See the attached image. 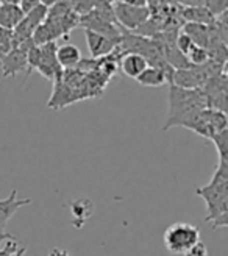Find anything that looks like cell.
<instances>
[{"instance_id": "1", "label": "cell", "mask_w": 228, "mask_h": 256, "mask_svg": "<svg viewBox=\"0 0 228 256\" xmlns=\"http://www.w3.org/2000/svg\"><path fill=\"white\" fill-rule=\"evenodd\" d=\"M196 194L206 203V222L216 228L228 226V161L219 160L211 182L196 188Z\"/></svg>"}, {"instance_id": "2", "label": "cell", "mask_w": 228, "mask_h": 256, "mask_svg": "<svg viewBox=\"0 0 228 256\" xmlns=\"http://www.w3.org/2000/svg\"><path fill=\"white\" fill-rule=\"evenodd\" d=\"M205 108H208V104L202 89H182L169 84V112L162 132L178 126L191 112Z\"/></svg>"}, {"instance_id": "3", "label": "cell", "mask_w": 228, "mask_h": 256, "mask_svg": "<svg viewBox=\"0 0 228 256\" xmlns=\"http://www.w3.org/2000/svg\"><path fill=\"white\" fill-rule=\"evenodd\" d=\"M164 247L170 254H184L189 248L200 242V230L196 225L176 222L164 232Z\"/></svg>"}, {"instance_id": "4", "label": "cell", "mask_w": 228, "mask_h": 256, "mask_svg": "<svg viewBox=\"0 0 228 256\" xmlns=\"http://www.w3.org/2000/svg\"><path fill=\"white\" fill-rule=\"evenodd\" d=\"M112 11L118 25H120L122 30L125 32H136L150 18L148 8H133L128 5H124L122 2L114 4Z\"/></svg>"}, {"instance_id": "5", "label": "cell", "mask_w": 228, "mask_h": 256, "mask_svg": "<svg viewBox=\"0 0 228 256\" xmlns=\"http://www.w3.org/2000/svg\"><path fill=\"white\" fill-rule=\"evenodd\" d=\"M33 41L27 40L20 42L18 47H14L8 52L5 56L0 58L2 62V76L8 78V76H16L19 72H27V52L33 47Z\"/></svg>"}, {"instance_id": "6", "label": "cell", "mask_w": 228, "mask_h": 256, "mask_svg": "<svg viewBox=\"0 0 228 256\" xmlns=\"http://www.w3.org/2000/svg\"><path fill=\"white\" fill-rule=\"evenodd\" d=\"M41 55H40V62H38L36 70L40 72L44 78L48 82L56 83L62 78V70L61 66L56 61V42H48L40 47Z\"/></svg>"}, {"instance_id": "7", "label": "cell", "mask_w": 228, "mask_h": 256, "mask_svg": "<svg viewBox=\"0 0 228 256\" xmlns=\"http://www.w3.org/2000/svg\"><path fill=\"white\" fill-rule=\"evenodd\" d=\"M84 40L88 44V50H90V54L94 60L110 55L111 52H114V48L119 46L116 41H112L110 38L100 33H96V32H91V30H84Z\"/></svg>"}, {"instance_id": "8", "label": "cell", "mask_w": 228, "mask_h": 256, "mask_svg": "<svg viewBox=\"0 0 228 256\" xmlns=\"http://www.w3.org/2000/svg\"><path fill=\"white\" fill-rule=\"evenodd\" d=\"M178 126H184V128H188V130L197 133L198 136L205 138L208 140L212 136V132L210 128V122H208V108L191 112Z\"/></svg>"}, {"instance_id": "9", "label": "cell", "mask_w": 228, "mask_h": 256, "mask_svg": "<svg viewBox=\"0 0 228 256\" xmlns=\"http://www.w3.org/2000/svg\"><path fill=\"white\" fill-rule=\"evenodd\" d=\"M32 203V198H18V189H12L10 196L4 200H0V228H5L6 224L11 220L22 206H27Z\"/></svg>"}, {"instance_id": "10", "label": "cell", "mask_w": 228, "mask_h": 256, "mask_svg": "<svg viewBox=\"0 0 228 256\" xmlns=\"http://www.w3.org/2000/svg\"><path fill=\"white\" fill-rule=\"evenodd\" d=\"M69 211L74 219V226L80 230L94 214V202L88 197H78L69 203Z\"/></svg>"}, {"instance_id": "11", "label": "cell", "mask_w": 228, "mask_h": 256, "mask_svg": "<svg viewBox=\"0 0 228 256\" xmlns=\"http://www.w3.org/2000/svg\"><path fill=\"white\" fill-rule=\"evenodd\" d=\"M148 66L144 56L139 54H122L119 58V69L124 72L125 76L136 80L141 72Z\"/></svg>"}, {"instance_id": "12", "label": "cell", "mask_w": 228, "mask_h": 256, "mask_svg": "<svg viewBox=\"0 0 228 256\" xmlns=\"http://www.w3.org/2000/svg\"><path fill=\"white\" fill-rule=\"evenodd\" d=\"M56 61L61 66L62 70L68 69H75L78 66V62L82 61V52L77 46L74 44H62V46H56Z\"/></svg>"}, {"instance_id": "13", "label": "cell", "mask_w": 228, "mask_h": 256, "mask_svg": "<svg viewBox=\"0 0 228 256\" xmlns=\"http://www.w3.org/2000/svg\"><path fill=\"white\" fill-rule=\"evenodd\" d=\"M180 18L184 22L202 24V25H206V27H211V25L216 22V18H214L205 6H182Z\"/></svg>"}, {"instance_id": "14", "label": "cell", "mask_w": 228, "mask_h": 256, "mask_svg": "<svg viewBox=\"0 0 228 256\" xmlns=\"http://www.w3.org/2000/svg\"><path fill=\"white\" fill-rule=\"evenodd\" d=\"M136 82L144 88H160L162 84L169 83L166 72L158 68H154V66H147L141 72V75L136 78Z\"/></svg>"}, {"instance_id": "15", "label": "cell", "mask_w": 228, "mask_h": 256, "mask_svg": "<svg viewBox=\"0 0 228 256\" xmlns=\"http://www.w3.org/2000/svg\"><path fill=\"white\" fill-rule=\"evenodd\" d=\"M183 33L191 38V41L196 46L208 48V44H210V27H206V25L184 22L183 24Z\"/></svg>"}, {"instance_id": "16", "label": "cell", "mask_w": 228, "mask_h": 256, "mask_svg": "<svg viewBox=\"0 0 228 256\" xmlns=\"http://www.w3.org/2000/svg\"><path fill=\"white\" fill-rule=\"evenodd\" d=\"M24 19L19 5H0V27L12 30Z\"/></svg>"}, {"instance_id": "17", "label": "cell", "mask_w": 228, "mask_h": 256, "mask_svg": "<svg viewBox=\"0 0 228 256\" xmlns=\"http://www.w3.org/2000/svg\"><path fill=\"white\" fill-rule=\"evenodd\" d=\"M210 140H212L214 146H216L218 153H219V160L228 161V128L216 133V134H212Z\"/></svg>"}, {"instance_id": "18", "label": "cell", "mask_w": 228, "mask_h": 256, "mask_svg": "<svg viewBox=\"0 0 228 256\" xmlns=\"http://www.w3.org/2000/svg\"><path fill=\"white\" fill-rule=\"evenodd\" d=\"M186 60L189 61L191 66H204V64H206L210 60L208 50L204 47L194 46L191 50H189V54L186 55Z\"/></svg>"}, {"instance_id": "19", "label": "cell", "mask_w": 228, "mask_h": 256, "mask_svg": "<svg viewBox=\"0 0 228 256\" xmlns=\"http://www.w3.org/2000/svg\"><path fill=\"white\" fill-rule=\"evenodd\" d=\"M98 0H70V5H72V10L77 16H84L88 12H91L96 5H97Z\"/></svg>"}, {"instance_id": "20", "label": "cell", "mask_w": 228, "mask_h": 256, "mask_svg": "<svg viewBox=\"0 0 228 256\" xmlns=\"http://www.w3.org/2000/svg\"><path fill=\"white\" fill-rule=\"evenodd\" d=\"M12 50V30L0 27V58Z\"/></svg>"}, {"instance_id": "21", "label": "cell", "mask_w": 228, "mask_h": 256, "mask_svg": "<svg viewBox=\"0 0 228 256\" xmlns=\"http://www.w3.org/2000/svg\"><path fill=\"white\" fill-rule=\"evenodd\" d=\"M205 8L211 12L214 18H219L226 12L228 8V0H206Z\"/></svg>"}, {"instance_id": "22", "label": "cell", "mask_w": 228, "mask_h": 256, "mask_svg": "<svg viewBox=\"0 0 228 256\" xmlns=\"http://www.w3.org/2000/svg\"><path fill=\"white\" fill-rule=\"evenodd\" d=\"M194 46L196 44L191 41V38H189L188 34H184L183 32L180 34H176V38H175V47H176V50H178V52L183 56H186L189 54V50H191Z\"/></svg>"}, {"instance_id": "23", "label": "cell", "mask_w": 228, "mask_h": 256, "mask_svg": "<svg viewBox=\"0 0 228 256\" xmlns=\"http://www.w3.org/2000/svg\"><path fill=\"white\" fill-rule=\"evenodd\" d=\"M183 256H208V247L204 242H197V244L189 248Z\"/></svg>"}, {"instance_id": "24", "label": "cell", "mask_w": 228, "mask_h": 256, "mask_svg": "<svg viewBox=\"0 0 228 256\" xmlns=\"http://www.w3.org/2000/svg\"><path fill=\"white\" fill-rule=\"evenodd\" d=\"M40 5H41L40 0H20V2H19V8H20V11L24 12V14H27V12L33 11Z\"/></svg>"}, {"instance_id": "25", "label": "cell", "mask_w": 228, "mask_h": 256, "mask_svg": "<svg viewBox=\"0 0 228 256\" xmlns=\"http://www.w3.org/2000/svg\"><path fill=\"white\" fill-rule=\"evenodd\" d=\"M170 2L178 6H205L206 0H170Z\"/></svg>"}, {"instance_id": "26", "label": "cell", "mask_w": 228, "mask_h": 256, "mask_svg": "<svg viewBox=\"0 0 228 256\" xmlns=\"http://www.w3.org/2000/svg\"><path fill=\"white\" fill-rule=\"evenodd\" d=\"M119 2L133 8H147V0H119Z\"/></svg>"}, {"instance_id": "27", "label": "cell", "mask_w": 228, "mask_h": 256, "mask_svg": "<svg viewBox=\"0 0 228 256\" xmlns=\"http://www.w3.org/2000/svg\"><path fill=\"white\" fill-rule=\"evenodd\" d=\"M14 236L12 234H10V233H6L5 232V228H0V248H2V246L5 244V242L8 240V239H12Z\"/></svg>"}, {"instance_id": "28", "label": "cell", "mask_w": 228, "mask_h": 256, "mask_svg": "<svg viewBox=\"0 0 228 256\" xmlns=\"http://www.w3.org/2000/svg\"><path fill=\"white\" fill-rule=\"evenodd\" d=\"M48 256H69V253L66 250H60V248H54L48 253Z\"/></svg>"}, {"instance_id": "29", "label": "cell", "mask_w": 228, "mask_h": 256, "mask_svg": "<svg viewBox=\"0 0 228 256\" xmlns=\"http://www.w3.org/2000/svg\"><path fill=\"white\" fill-rule=\"evenodd\" d=\"M40 2H41V5H44V6L50 8V6H54L55 4H58L60 0H40Z\"/></svg>"}, {"instance_id": "30", "label": "cell", "mask_w": 228, "mask_h": 256, "mask_svg": "<svg viewBox=\"0 0 228 256\" xmlns=\"http://www.w3.org/2000/svg\"><path fill=\"white\" fill-rule=\"evenodd\" d=\"M20 0H0V5H19Z\"/></svg>"}, {"instance_id": "31", "label": "cell", "mask_w": 228, "mask_h": 256, "mask_svg": "<svg viewBox=\"0 0 228 256\" xmlns=\"http://www.w3.org/2000/svg\"><path fill=\"white\" fill-rule=\"evenodd\" d=\"M98 2H102V4H108V5H114L116 2H119V0H98Z\"/></svg>"}]
</instances>
